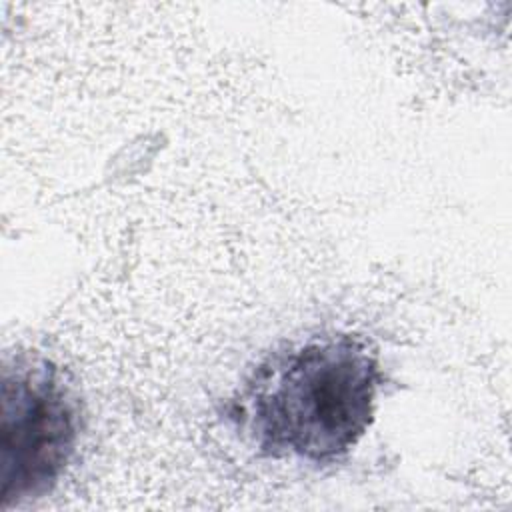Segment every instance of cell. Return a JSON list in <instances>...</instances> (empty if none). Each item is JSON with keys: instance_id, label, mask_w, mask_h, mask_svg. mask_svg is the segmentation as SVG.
Wrapping results in <instances>:
<instances>
[{"instance_id": "cell-1", "label": "cell", "mask_w": 512, "mask_h": 512, "mask_svg": "<svg viewBox=\"0 0 512 512\" xmlns=\"http://www.w3.org/2000/svg\"><path fill=\"white\" fill-rule=\"evenodd\" d=\"M382 372L376 350L350 332H324L258 364L240 422L260 452L332 464L368 432Z\"/></svg>"}, {"instance_id": "cell-2", "label": "cell", "mask_w": 512, "mask_h": 512, "mask_svg": "<svg viewBox=\"0 0 512 512\" xmlns=\"http://www.w3.org/2000/svg\"><path fill=\"white\" fill-rule=\"evenodd\" d=\"M82 406L60 366L42 356L6 358L2 368L0 510L48 494L70 466Z\"/></svg>"}]
</instances>
